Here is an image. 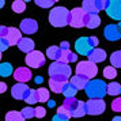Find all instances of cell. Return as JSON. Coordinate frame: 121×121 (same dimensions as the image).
I'll use <instances>...</instances> for the list:
<instances>
[{"label":"cell","instance_id":"cell-1","mask_svg":"<svg viewBox=\"0 0 121 121\" xmlns=\"http://www.w3.org/2000/svg\"><path fill=\"white\" fill-rule=\"evenodd\" d=\"M49 22L55 27H64L71 22V11L65 7H55L49 14Z\"/></svg>","mask_w":121,"mask_h":121},{"label":"cell","instance_id":"cell-2","mask_svg":"<svg viewBox=\"0 0 121 121\" xmlns=\"http://www.w3.org/2000/svg\"><path fill=\"white\" fill-rule=\"evenodd\" d=\"M84 91L90 99H104L105 95H108V84L102 79H93L88 82Z\"/></svg>","mask_w":121,"mask_h":121},{"label":"cell","instance_id":"cell-3","mask_svg":"<svg viewBox=\"0 0 121 121\" xmlns=\"http://www.w3.org/2000/svg\"><path fill=\"white\" fill-rule=\"evenodd\" d=\"M71 67L68 64H64L61 61H53L49 65V76L50 79H55L59 82L67 83V80L71 76Z\"/></svg>","mask_w":121,"mask_h":121},{"label":"cell","instance_id":"cell-4","mask_svg":"<svg viewBox=\"0 0 121 121\" xmlns=\"http://www.w3.org/2000/svg\"><path fill=\"white\" fill-rule=\"evenodd\" d=\"M98 73V68H97V64H94L91 61H80L76 65V75H82V76H86L87 79H93L95 75Z\"/></svg>","mask_w":121,"mask_h":121},{"label":"cell","instance_id":"cell-5","mask_svg":"<svg viewBox=\"0 0 121 121\" xmlns=\"http://www.w3.org/2000/svg\"><path fill=\"white\" fill-rule=\"evenodd\" d=\"M86 12L83 11V8L80 7H76L71 10V22H69V26L72 27H83L86 26Z\"/></svg>","mask_w":121,"mask_h":121},{"label":"cell","instance_id":"cell-6","mask_svg":"<svg viewBox=\"0 0 121 121\" xmlns=\"http://www.w3.org/2000/svg\"><path fill=\"white\" fill-rule=\"evenodd\" d=\"M75 49L79 55L82 56H90V53L93 52L95 48H94L91 42H90V37H80V38L76 39L75 42Z\"/></svg>","mask_w":121,"mask_h":121},{"label":"cell","instance_id":"cell-7","mask_svg":"<svg viewBox=\"0 0 121 121\" xmlns=\"http://www.w3.org/2000/svg\"><path fill=\"white\" fill-rule=\"evenodd\" d=\"M86 108H87V114L98 116L105 112L106 104L104 99H88L86 102Z\"/></svg>","mask_w":121,"mask_h":121},{"label":"cell","instance_id":"cell-8","mask_svg":"<svg viewBox=\"0 0 121 121\" xmlns=\"http://www.w3.org/2000/svg\"><path fill=\"white\" fill-rule=\"evenodd\" d=\"M26 64H27L30 68H39L45 64V56L42 52L39 50H34L31 53L26 55Z\"/></svg>","mask_w":121,"mask_h":121},{"label":"cell","instance_id":"cell-9","mask_svg":"<svg viewBox=\"0 0 121 121\" xmlns=\"http://www.w3.org/2000/svg\"><path fill=\"white\" fill-rule=\"evenodd\" d=\"M30 91H31V88H29L27 83H17V84H14L12 88H11V95L15 99L26 101L27 97L30 95Z\"/></svg>","mask_w":121,"mask_h":121},{"label":"cell","instance_id":"cell-10","mask_svg":"<svg viewBox=\"0 0 121 121\" xmlns=\"http://www.w3.org/2000/svg\"><path fill=\"white\" fill-rule=\"evenodd\" d=\"M106 14L110 18L121 22V0H109L106 7Z\"/></svg>","mask_w":121,"mask_h":121},{"label":"cell","instance_id":"cell-11","mask_svg":"<svg viewBox=\"0 0 121 121\" xmlns=\"http://www.w3.org/2000/svg\"><path fill=\"white\" fill-rule=\"evenodd\" d=\"M31 69H29L27 67H19L14 72V78L18 83H27L31 79Z\"/></svg>","mask_w":121,"mask_h":121},{"label":"cell","instance_id":"cell-12","mask_svg":"<svg viewBox=\"0 0 121 121\" xmlns=\"http://www.w3.org/2000/svg\"><path fill=\"white\" fill-rule=\"evenodd\" d=\"M19 30L25 34H34L37 30H38V23L37 21H34V19H23L21 25H19Z\"/></svg>","mask_w":121,"mask_h":121},{"label":"cell","instance_id":"cell-13","mask_svg":"<svg viewBox=\"0 0 121 121\" xmlns=\"http://www.w3.org/2000/svg\"><path fill=\"white\" fill-rule=\"evenodd\" d=\"M104 34L109 41H118L121 38V31L117 25H108L104 30Z\"/></svg>","mask_w":121,"mask_h":121},{"label":"cell","instance_id":"cell-14","mask_svg":"<svg viewBox=\"0 0 121 121\" xmlns=\"http://www.w3.org/2000/svg\"><path fill=\"white\" fill-rule=\"evenodd\" d=\"M22 31L19 29H15V27H10L8 30V35H7V41L10 42V45H18L22 39Z\"/></svg>","mask_w":121,"mask_h":121},{"label":"cell","instance_id":"cell-15","mask_svg":"<svg viewBox=\"0 0 121 121\" xmlns=\"http://www.w3.org/2000/svg\"><path fill=\"white\" fill-rule=\"evenodd\" d=\"M18 48H19V50L21 52H23V53H31V52H34V41L31 38H27V37H23L22 39H21V42L18 44Z\"/></svg>","mask_w":121,"mask_h":121},{"label":"cell","instance_id":"cell-16","mask_svg":"<svg viewBox=\"0 0 121 121\" xmlns=\"http://www.w3.org/2000/svg\"><path fill=\"white\" fill-rule=\"evenodd\" d=\"M105 59H106V52H105L104 49H99V48H95V49L90 53V56H88V61H91L94 64L102 63Z\"/></svg>","mask_w":121,"mask_h":121},{"label":"cell","instance_id":"cell-17","mask_svg":"<svg viewBox=\"0 0 121 121\" xmlns=\"http://www.w3.org/2000/svg\"><path fill=\"white\" fill-rule=\"evenodd\" d=\"M90 79H87L86 76H82V75H75V76L71 78V83L78 88V90H83L86 88V86L88 84Z\"/></svg>","mask_w":121,"mask_h":121},{"label":"cell","instance_id":"cell-18","mask_svg":"<svg viewBox=\"0 0 121 121\" xmlns=\"http://www.w3.org/2000/svg\"><path fill=\"white\" fill-rule=\"evenodd\" d=\"M99 23H101V18L98 17V14H87L86 15V27L95 29L99 26Z\"/></svg>","mask_w":121,"mask_h":121},{"label":"cell","instance_id":"cell-19","mask_svg":"<svg viewBox=\"0 0 121 121\" xmlns=\"http://www.w3.org/2000/svg\"><path fill=\"white\" fill-rule=\"evenodd\" d=\"M46 56L49 57L50 60L60 61V59H61V48L60 46H56V45H52V46H49L48 50H46Z\"/></svg>","mask_w":121,"mask_h":121},{"label":"cell","instance_id":"cell-20","mask_svg":"<svg viewBox=\"0 0 121 121\" xmlns=\"http://www.w3.org/2000/svg\"><path fill=\"white\" fill-rule=\"evenodd\" d=\"M78 56L72 53L71 50H61V59L60 61L64 64H69V63H76Z\"/></svg>","mask_w":121,"mask_h":121},{"label":"cell","instance_id":"cell-21","mask_svg":"<svg viewBox=\"0 0 121 121\" xmlns=\"http://www.w3.org/2000/svg\"><path fill=\"white\" fill-rule=\"evenodd\" d=\"M82 8L86 14H98L97 6H95V0H84L82 3Z\"/></svg>","mask_w":121,"mask_h":121},{"label":"cell","instance_id":"cell-22","mask_svg":"<svg viewBox=\"0 0 121 121\" xmlns=\"http://www.w3.org/2000/svg\"><path fill=\"white\" fill-rule=\"evenodd\" d=\"M78 93V88L72 84L71 82H67L64 88H63V94H64V97L65 98H75V95Z\"/></svg>","mask_w":121,"mask_h":121},{"label":"cell","instance_id":"cell-23","mask_svg":"<svg viewBox=\"0 0 121 121\" xmlns=\"http://www.w3.org/2000/svg\"><path fill=\"white\" fill-rule=\"evenodd\" d=\"M84 114H87L86 102H83V101H79V105L76 106V109L72 112V117H75V118H79V117H83Z\"/></svg>","mask_w":121,"mask_h":121},{"label":"cell","instance_id":"cell-24","mask_svg":"<svg viewBox=\"0 0 121 121\" xmlns=\"http://www.w3.org/2000/svg\"><path fill=\"white\" fill-rule=\"evenodd\" d=\"M64 86H65V83H63V82H59V80H55V79H50L49 80L50 91H53V93H56V94H59V93L63 94V88H64Z\"/></svg>","mask_w":121,"mask_h":121},{"label":"cell","instance_id":"cell-25","mask_svg":"<svg viewBox=\"0 0 121 121\" xmlns=\"http://www.w3.org/2000/svg\"><path fill=\"white\" fill-rule=\"evenodd\" d=\"M6 121H25V117L22 116L21 112L11 110L6 114Z\"/></svg>","mask_w":121,"mask_h":121},{"label":"cell","instance_id":"cell-26","mask_svg":"<svg viewBox=\"0 0 121 121\" xmlns=\"http://www.w3.org/2000/svg\"><path fill=\"white\" fill-rule=\"evenodd\" d=\"M121 94V84L117 82H112L108 84V95H118Z\"/></svg>","mask_w":121,"mask_h":121},{"label":"cell","instance_id":"cell-27","mask_svg":"<svg viewBox=\"0 0 121 121\" xmlns=\"http://www.w3.org/2000/svg\"><path fill=\"white\" fill-rule=\"evenodd\" d=\"M110 63L114 68H121V50H116L110 56Z\"/></svg>","mask_w":121,"mask_h":121},{"label":"cell","instance_id":"cell-28","mask_svg":"<svg viewBox=\"0 0 121 121\" xmlns=\"http://www.w3.org/2000/svg\"><path fill=\"white\" fill-rule=\"evenodd\" d=\"M14 73V71H12V65L10 64V63H1V65H0V75L1 76H10V75H12Z\"/></svg>","mask_w":121,"mask_h":121},{"label":"cell","instance_id":"cell-29","mask_svg":"<svg viewBox=\"0 0 121 121\" xmlns=\"http://www.w3.org/2000/svg\"><path fill=\"white\" fill-rule=\"evenodd\" d=\"M78 105H79V101L76 98H65L64 102H63V106L67 108L68 110H71V112H73V110L76 109Z\"/></svg>","mask_w":121,"mask_h":121},{"label":"cell","instance_id":"cell-30","mask_svg":"<svg viewBox=\"0 0 121 121\" xmlns=\"http://www.w3.org/2000/svg\"><path fill=\"white\" fill-rule=\"evenodd\" d=\"M26 10V1L23 0H15L12 3V11H15L17 14H22Z\"/></svg>","mask_w":121,"mask_h":121},{"label":"cell","instance_id":"cell-31","mask_svg":"<svg viewBox=\"0 0 121 121\" xmlns=\"http://www.w3.org/2000/svg\"><path fill=\"white\" fill-rule=\"evenodd\" d=\"M104 76L106 79H114L117 76V69H116L113 65H109V67H105L104 68Z\"/></svg>","mask_w":121,"mask_h":121},{"label":"cell","instance_id":"cell-32","mask_svg":"<svg viewBox=\"0 0 121 121\" xmlns=\"http://www.w3.org/2000/svg\"><path fill=\"white\" fill-rule=\"evenodd\" d=\"M37 91H38L39 102H49V91H48V88L41 87V88H38Z\"/></svg>","mask_w":121,"mask_h":121},{"label":"cell","instance_id":"cell-33","mask_svg":"<svg viewBox=\"0 0 121 121\" xmlns=\"http://www.w3.org/2000/svg\"><path fill=\"white\" fill-rule=\"evenodd\" d=\"M26 102H27L29 105H33V104H37V102H39L38 91H37V90H31V91H30V95H29L27 99H26Z\"/></svg>","mask_w":121,"mask_h":121},{"label":"cell","instance_id":"cell-34","mask_svg":"<svg viewBox=\"0 0 121 121\" xmlns=\"http://www.w3.org/2000/svg\"><path fill=\"white\" fill-rule=\"evenodd\" d=\"M22 116L25 117V120L26 118H33V117H35V109H33V108H25V109H22Z\"/></svg>","mask_w":121,"mask_h":121},{"label":"cell","instance_id":"cell-35","mask_svg":"<svg viewBox=\"0 0 121 121\" xmlns=\"http://www.w3.org/2000/svg\"><path fill=\"white\" fill-rule=\"evenodd\" d=\"M55 0H35V4L41 8H49L55 4Z\"/></svg>","mask_w":121,"mask_h":121},{"label":"cell","instance_id":"cell-36","mask_svg":"<svg viewBox=\"0 0 121 121\" xmlns=\"http://www.w3.org/2000/svg\"><path fill=\"white\" fill-rule=\"evenodd\" d=\"M112 109H113V112H121V97L116 98L112 102Z\"/></svg>","mask_w":121,"mask_h":121},{"label":"cell","instance_id":"cell-37","mask_svg":"<svg viewBox=\"0 0 121 121\" xmlns=\"http://www.w3.org/2000/svg\"><path fill=\"white\" fill-rule=\"evenodd\" d=\"M57 113H59V114H63V116H67L68 118H71V117H72V112H71V110H68L67 108H64L63 105L57 109Z\"/></svg>","mask_w":121,"mask_h":121},{"label":"cell","instance_id":"cell-38","mask_svg":"<svg viewBox=\"0 0 121 121\" xmlns=\"http://www.w3.org/2000/svg\"><path fill=\"white\" fill-rule=\"evenodd\" d=\"M95 6H97V10L98 11H102V10H106L108 1L106 0H95Z\"/></svg>","mask_w":121,"mask_h":121},{"label":"cell","instance_id":"cell-39","mask_svg":"<svg viewBox=\"0 0 121 121\" xmlns=\"http://www.w3.org/2000/svg\"><path fill=\"white\" fill-rule=\"evenodd\" d=\"M45 114H46V110H45V108H42V106L35 108V117H37V118H44Z\"/></svg>","mask_w":121,"mask_h":121},{"label":"cell","instance_id":"cell-40","mask_svg":"<svg viewBox=\"0 0 121 121\" xmlns=\"http://www.w3.org/2000/svg\"><path fill=\"white\" fill-rule=\"evenodd\" d=\"M8 46H10V42L7 41V38H0V50H1V52L7 50Z\"/></svg>","mask_w":121,"mask_h":121},{"label":"cell","instance_id":"cell-41","mask_svg":"<svg viewBox=\"0 0 121 121\" xmlns=\"http://www.w3.org/2000/svg\"><path fill=\"white\" fill-rule=\"evenodd\" d=\"M52 121H69V118H68L67 116H63V114H59V113H56V114L53 116Z\"/></svg>","mask_w":121,"mask_h":121},{"label":"cell","instance_id":"cell-42","mask_svg":"<svg viewBox=\"0 0 121 121\" xmlns=\"http://www.w3.org/2000/svg\"><path fill=\"white\" fill-rule=\"evenodd\" d=\"M8 30H10V27H7V26H0V38H7Z\"/></svg>","mask_w":121,"mask_h":121},{"label":"cell","instance_id":"cell-43","mask_svg":"<svg viewBox=\"0 0 121 121\" xmlns=\"http://www.w3.org/2000/svg\"><path fill=\"white\" fill-rule=\"evenodd\" d=\"M60 48L61 50H69V42L68 41H63L60 44Z\"/></svg>","mask_w":121,"mask_h":121},{"label":"cell","instance_id":"cell-44","mask_svg":"<svg viewBox=\"0 0 121 121\" xmlns=\"http://www.w3.org/2000/svg\"><path fill=\"white\" fill-rule=\"evenodd\" d=\"M90 42H91V45H93L94 48H95V46H97V45H98V38H97V37H94V35H91V37H90Z\"/></svg>","mask_w":121,"mask_h":121},{"label":"cell","instance_id":"cell-45","mask_svg":"<svg viewBox=\"0 0 121 121\" xmlns=\"http://www.w3.org/2000/svg\"><path fill=\"white\" fill-rule=\"evenodd\" d=\"M6 90H7L6 83H4V82H1V83H0V93H6Z\"/></svg>","mask_w":121,"mask_h":121},{"label":"cell","instance_id":"cell-46","mask_svg":"<svg viewBox=\"0 0 121 121\" xmlns=\"http://www.w3.org/2000/svg\"><path fill=\"white\" fill-rule=\"evenodd\" d=\"M34 82H35V83H39V84H41V83L44 82V79H42V76H35V80H34Z\"/></svg>","mask_w":121,"mask_h":121},{"label":"cell","instance_id":"cell-47","mask_svg":"<svg viewBox=\"0 0 121 121\" xmlns=\"http://www.w3.org/2000/svg\"><path fill=\"white\" fill-rule=\"evenodd\" d=\"M48 105H49V108H55V101H49Z\"/></svg>","mask_w":121,"mask_h":121},{"label":"cell","instance_id":"cell-48","mask_svg":"<svg viewBox=\"0 0 121 121\" xmlns=\"http://www.w3.org/2000/svg\"><path fill=\"white\" fill-rule=\"evenodd\" d=\"M112 121H121V117H120V116H116V117H114Z\"/></svg>","mask_w":121,"mask_h":121},{"label":"cell","instance_id":"cell-49","mask_svg":"<svg viewBox=\"0 0 121 121\" xmlns=\"http://www.w3.org/2000/svg\"><path fill=\"white\" fill-rule=\"evenodd\" d=\"M117 26H118V29H120V31H121V22L118 23V25H117Z\"/></svg>","mask_w":121,"mask_h":121}]
</instances>
